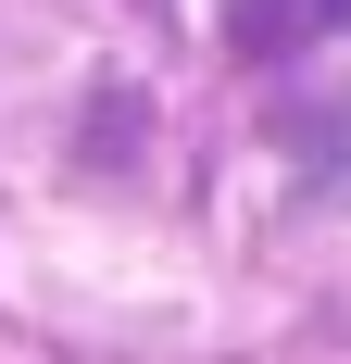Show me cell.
Masks as SVG:
<instances>
[{"instance_id":"6da1fadb","label":"cell","mask_w":351,"mask_h":364,"mask_svg":"<svg viewBox=\"0 0 351 364\" xmlns=\"http://www.w3.org/2000/svg\"><path fill=\"white\" fill-rule=\"evenodd\" d=\"M314 13H326V26H351V0H314Z\"/></svg>"}]
</instances>
